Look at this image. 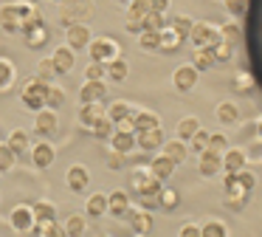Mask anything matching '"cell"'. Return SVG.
<instances>
[{
    "label": "cell",
    "mask_w": 262,
    "mask_h": 237,
    "mask_svg": "<svg viewBox=\"0 0 262 237\" xmlns=\"http://www.w3.org/2000/svg\"><path fill=\"white\" fill-rule=\"evenodd\" d=\"M65 231H68V237H82L85 234V218H82V214H68Z\"/></svg>",
    "instance_id": "37"
},
{
    "label": "cell",
    "mask_w": 262,
    "mask_h": 237,
    "mask_svg": "<svg viewBox=\"0 0 262 237\" xmlns=\"http://www.w3.org/2000/svg\"><path fill=\"white\" fill-rule=\"evenodd\" d=\"M198 130H200V122L194 116H186V118H181V122H178V139L186 141V139H192Z\"/></svg>",
    "instance_id": "30"
},
{
    "label": "cell",
    "mask_w": 262,
    "mask_h": 237,
    "mask_svg": "<svg viewBox=\"0 0 262 237\" xmlns=\"http://www.w3.org/2000/svg\"><path fill=\"white\" fill-rule=\"evenodd\" d=\"M102 116H104V110H102L99 102H93V105H82V110H79V122L85 124V127H93Z\"/></svg>",
    "instance_id": "26"
},
{
    "label": "cell",
    "mask_w": 262,
    "mask_h": 237,
    "mask_svg": "<svg viewBox=\"0 0 262 237\" xmlns=\"http://www.w3.org/2000/svg\"><path fill=\"white\" fill-rule=\"evenodd\" d=\"M226 6L234 11V14H245V9H248V0H226Z\"/></svg>",
    "instance_id": "54"
},
{
    "label": "cell",
    "mask_w": 262,
    "mask_h": 237,
    "mask_svg": "<svg viewBox=\"0 0 262 237\" xmlns=\"http://www.w3.org/2000/svg\"><path fill=\"white\" fill-rule=\"evenodd\" d=\"M127 73H130V68H127V62H124V60H113V62H107V76L113 79V82H124Z\"/></svg>",
    "instance_id": "35"
},
{
    "label": "cell",
    "mask_w": 262,
    "mask_h": 237,
    "mask_svg": "<svg viewBox=\"0 0 262 237\" xmlns=\"http://www.w3.org/2000/svg\"><path fill=\"white\" fill-rule=\"evenodd\" d=\"M149 175V169H136V172H133V178H130V186L133 189H138V186L144 184V178H147Z\"/></svg>",
    "instance_id": "55"
},
{
    "label": "cell",
    "mask_w": 262,
    "mask_h": 237,
    "mask_svg": "<svg viewBox=\"0 0 262 237\" xmlns=\"http://www.w3.org/2000/svg\"><path fill=\"white\" fill-rule=\"evenodd\" d=\"M234 178H237V184L243 186V189H254L256 186V178H254V172H248V169H239V172H234Z\"/></svg>",
    "instance_id": "48"
},
{
    "label": "cell",
    "mask_w": 262,
    "mask_h": 237,
    "mask_svg": "<svg viewBox=\"0 0 262 237\" xmlns=\"http://www.w3.org/2000/svg\"><path fill=\"white\" fill-rule=\"evenodd\" d=\"M14 79V68L9 60H0V88H9Z\"/></svg>",
    "instance_id": "47"
},
{
    "label": "cell",
    "mask_w": 262,
    "mask_h": 237,
    "mask_svg": "<svg viewBox=\"0 0 262 237\" xmlns=\"http://www.w3.org/2000/svg\"><path fill=\"white\" fill-rule=\"evenodd\" d=\"M256 133H259V139H262V118L256 122Z\"/></svg>",
    "instance_id": "59"
},
{
    "label": "cell",
    "mask_w": 262,
    "mask_h": 237,
    "mask_svg": "<svg viewBox=\"0 0 262 237\" xmlns=\"http://www.w3.org/2000/svg\"><path fill=\"white\" fill-rule=\"evenodd\" d=\"M65 181H68V189L71 192H85L88 184H91V172H88L82 164H74V167H68Z\"/></svg>",
    "instance_id": "7"
},
{
    "label": "cell",
    "mask_w": 262,
    "mask_h": 237,
    "mask_svg": "<svg viewBox=\"0 0 262 237\" xmlns=\"http://www.w3.org/2000/svg\"><path fill=\"white\" fill-rule=\"evenodd\" d=\"M62 102H65V93H62V90H59V88H51V90H48L46 107H51V110H57V107L62 105Z\"/></svg>",
    "instance_id": "52"
},
{
    "label": "cell",
    "mask_w": 262,
    "mask_h": 237,
    "mask_svg": "<svg viewBox=\"0 0 262 237\" xmlns=\"http://www.w3.org/2000/svg\"><path fill=\"white\" fill-rule=\"evenodd\" d=\"M31 234L34 237H68V231H65V226H59L57 220H51V223H34Z\"/></svg>",
    "instance_id": "22"
},
{
    "label": "cell",
    "mask_w": 262,
    "mask_h": 237,
    "mask_svg": "<svg viewBox=\"0 0 262 237\" xmlns=\"http://www.w3.org/2000/svg\"><path fill=\"white\" fill-rule=\"evenodd\" d=\"M9 223H12L14 231H31L34 229V212H31V206H17L12 212V218H9Z\"/></svg>",
    "instance_id": "9"
},
{
    "label": "cell",
    "mask_w": 262,
    "mask_h": 237,
    "mask_svg": "<svg viewBox=\"0 0 262 237\" xmlns=\"http://www.w3.org/2000/svg\"><path fill=\"white\" fill-rule=\"evenodd\" d=\"M226 192H228V195H226V203H228L231 209H243V203L248 201V189H243V186L237 184V178H234V184L226 186Z\"/></svg>",
    "instance_id": "21"
},
{
    "label": "cell",
    "mask_w": 262,
    "mask_h": 237,
    "mask_svg": "<svg viewBox=\"0 0 262 237\" xmlns=\"http://www.w3.org/2000/svg\"><path fill=\"white\" fill-rule=\"evenodd\" d=\"M110 139H113V150L121 152V155H124V152H130L133 147H136V133H121V130H116Z\"/></svg>",
    "instance_id": "27"
},
{
    "label": "cell",
    "mask_w": 262,
    "mask_h": 237,
    "mask_svg": "<svg viewBox=\"0 0 262 237\" xmlns=\"http://www.w3.org/2000/svg\"><path fill=\"white\" fill-rule=\"evenodd\" d=\"M138 43H141L144 51H158L161 48V40L155 31H141V40H138Z\"/></svg>",
    "instance_id": "46"
},
{
    "label": "cell",
    "mask_w": 262,
    "mask_h": 237,
    "mask_svg": "<svg viewBox=\"0 0 262 237\" xmlns=\"http://www.w3.org/2000/svg\"><path fill=\"white\" fill-rule=\"evenodd\" d=\"M130 218H133V226H136V231H138V234H147V231H149V226H152V218H149L147 212H133Z\"/></svg>",
    "instance_id": "41"
},
{
    "label": "cell",
    "mask_w": 262,
    "mask_h": 237,
    "mask_svg": "<svg viewBox=\"0 0 262 237\" xmlns=\"http://www.w3.org/2000/svg\"><path fill=\"white\" fill-rule=\"evenodd\" d=\"M189 40L194 43V48H211L214 43H220V28H214L211 23H194Z\"/></svg>",
    "instance_id": "5"
},
{
    "label": "cell",
    "mask_w": 262,
    "mask_h": 237,
    "mask_svg": "<svg viewBox=\"0 0 262 237\" xmlns=\"http://www.w3.org/2000/svg\"><path fill=\"white\" fill-rule=\"evenodd\" d=\"M189 141H192V150L194 152H203L206 147H209V133H206V130H198Z\"/></svg>",
    "instance_id": "50"
},
{
    "label": "cell",
    "mask_w": 262,
    "mask_h": 237,
    "mask_svg": "<svg viewBox=\"0 0 262 237\" xmlns=\"http://www.w3.org/2000/svg\"><path fill=\"white\" fill-rule=\"evenodd\" d=\"M107 212L116 214V218H121V214L130 212V198H127L124 189H116L107 195Z\"/></svg>",
    "instance_id": "15"
},
{
    "label": "cell",
    "mask_w": 262,
    "mask_h": 237,
    "mask_svg": "<svg viewBox=\"0 0 262 237\" xmlns=\"http://www.w3.org/2000/svg\"><path fill=\"white\" fill-rule=\"evenodd\" d=\"M158 206H164V209H175V206H178V192H175V189H161Z\"/></svg>",
    "instance_id": "49"
},
{
    "label": "cell",
    "mask_w": 262,
    "mask_h": 237,
    "mask_svg": "<svg viewBox=\"0 0 262 237\" xmlns=\"http://www.w3.org/2000/svg\"><path fill=\"white\" fill-rule=\"evenodd\" d=\"M198 169L209 178V175H217L223 169V155H217V152L211 150H203L200 152V161H198Z\"/></svg>",
    "instance_id": "13"
},
{
    "label": "cell",
    "mask_w": 262,
    "mask_h": 237,
    "mask_svg": "<svg viewBox=\"0 0 262 237\" xmlns=\"http://www.w3.org/2000/svg\"><path fill=\"white\" fill-rule=\"evenodd\" d=\"M6 144L12 147L14 155H20L23 150H29V133H26V130H12V135H9Z\"/></svg>",
    "instance_id": "31"
},
{
    "label": "cell",
    "mask_w": 262,
    "mask_h": 237,
    "mask_svg": "<svg viewBox=\"0 0 262 237\" xmlns=\"http://www.w3.org/2000/svg\"><path fill=\"white\" fill-rule=\"evenodd\" d=\"M166 28V17L161 14V11H149L147 17H144V31H155L161 34Z\"/></svg>",
    "instance_id": "33"
},
{
    "label": "cell",
    "mask_w": 262,
    "mask_h": 237,
    "mask_svg": "<svg viewBox=\"0 0 262 237\" xmlns=\"http://www.w3.org/2000/svg\"><path fill=\"white\" fill-rule=\"evenodd\" d=\"M136 144L141 147V150H158V147H164V133H161V127L136 133Z\"/></svg>",
    "instance_id": "14"
},
{
    "label": "cell",
    "mask_w": 262,
    "mask_h": 237,
    "mask_svg": "<svg viewBox=\"0 0 262 237\" xmlns=\"http://www.w3.org/2000/svg\"><path fill=\"white\" fill-rule=\"evenodd\" d=\"M57 124H59L57 110H51V107H42V110H37L34 130H37L40 135H51V133H57Z\"/></svg>",
    "instance_id": "6"
},
{
    "label": "cell",
    "mask_w": 262,
    "mask_h": 237,
    "mask_svg": "<svg viewBox=\"0 0 262 237\" xmlns=\"http://www.w3.org/2000/svg\"><path fill=\"white\" fill-rule=\"evenodd\" d=\"M14 152H12V147L9 144H0V172H6V169H12L14 167Z\"/></svg>",
    "instance_id": "44"
},
{
    "label": "cell",
    "mask_w": 262,
    "mask_h": 237,
    "mask_svg": "<svg viewBox=\"0 0 262 237\" xmlns=\"http://www.w3.org/2000/svg\"><path fill=\"white\" fill-rule=\"evenodd\" d=\"M237 116H239L237 105H231V102H220V105H217V122H220V124L237 122Z\"/></svg>",
    "instance_id": "32"
},
{
    "label": "cell",
    "mask_w": 262,
    "mask_h": 237,
    "mask_svg": "<svg viewBox=\"0 0 262 237\" xmlns=\"http://www.w3.org/2000/svg\"><path fill=\"white\" fill-rule=\"evenodd\" d=\"M186 152H189V147L183 144L181 139H175V141H164V152H161V155H166V158H169V161L178 167V164L186 161Z\"/></svg>",
    "instance_id": "18"
},
{
    "label": "cell",
    "mask_w": 262,
    "mask_h": 237,
    "mask_svg": "<svg viewBox=\"0 0 262 237\" xmlns=\"http://www.w3.org/2000/svg\"><path fill=\"white\" fill-rule=\"evenodd\" d=\"M31 212H34V223H51V220H57V206L51 201H37L31 206Z\"/></svg>",
    "instance_id": "20"
},
{
    "label": "cell",
    "mask_w": 262,
    "mask_h": 237,
    "mask_svg": "<svg viewBox=\"0 0 262 237\" xmlns=\"http://www.w3.org/2000/svg\"><path fill=\"white\" fill-rule=\"evenodd\" d=\"M91 130H93V135H96V139H110V135L116 133V130H113V122L107 118V113H104V116L99 118V122L93 124Z\"/></svg>",
    "instance_id": "39"
},
{
    "label": "cell",
    "mask_w": 262,
    "mask_h": 237,
    "mask_svg": "<svg viewBox=\"0 0 262 237\" xmlns=\"http://www.w3.org/2000/svg\"><path fill=\"white\" fill-rule=\"evenodd\" d=\"M181 237H200V229L189 223V226H183V229H181Z\"/></svg>",
    "instance_id": "58"
},
{
    "label": "cell",
    "mask_w": 262,
    "mask_h": 237,
    "mask_svg": "<svg viewBox=\"0 0 262 237\" xmlns=\"http://www.w3.org/2000/svg\"><path fill=\"white\" fill-rule=\"evenodd\" d=\"M68 45L74 51L88 48V45H91V28H88L85 23H74V26H68Z\"/></svg>",
    "instance_id": "8"
},
{
    "label": "cell",
    "mask_w": 262,
    "mask_h": 237,
    "mask_svg": "<svg viewBox=\"0 0 262 237\" xmlns=\"http://www.w3.org/2000/svg\"><path fill=\"white\" fill-rule=\"evenodd\" d=\"M166 9H169V0H149V11H161L164 14Z\"/></svg>",
    "instance_id": "56"
},
{
    "label": "cell",
    "mask_w": 262,
    "mask_h": 237,
    "mask_svg": "<svg viewBox=\"0 0 262 237\" xmlns=\"http://www.w3.org/2000/svg\"><path fill=\"white\" fill-rule=\"evenodd\" d=\"M85 212H88V218H102V214L107 212V195H102V192L91 195L85 203Z\"/></svg>",
    "instance_id": "24"
},
{
    "label": "cell",
    "mask_w": 262,
    "mask_h": 237,
    "mask_svg": "<svg viewBox=\"0 0 262 237\" xmlns=\"http://www.w3.org/2000/svg\"><path fill=\"white\" fill-rule=\"evenodd\" d=\"M172 172H175V164H172L166 155H155L152 158V164H149V175H152V178H158L161 184H164L166 178H172Z\"/></svg>",
    "instance_id": "16"
},
{
    "label": "cell",
    "mask_w": 262,
    "mask_h": 237,
    "mask_svg": "<svg viewBox=\"0 0 262 237\" xmlns=\"http://www.w3.org/2000/svg\"><path fill=\"white\" fill-rule=\"evenodd\" d=\"M211 51H214V60L217 62H228V60H231V54H234V45H228V43H223V40H220V43L211 45Z\"/></svg>",
    "instance_id": "43"
},
{
    "label": "cell",
    "mask_w": 262,
    "mask_h": 237,
    "mask_svg": "<svg viewBox=\"0 0 262 237\" xmlns=\"http://www.w3.org/2000/svg\"><path fill=\"white\" fill-rule=\"evenodd\" d=\"M0 26H3V31H9V34H14V31L23 28V20H20L17 6H14V3H9V6L0 9Z\"/></svg>",
    "instance_id": "12"
},
{
    "label": "cell",
    "mask_w": 262,
    "mask_h": 237,
    "mask_svg": "<svg viewBox=\"0 0 262 237\" xmlns=\"http://www.w3.org/2000/svg\"><path fill=\"white\" fill-rule=\"evenodd\" d=\"M206 150H211V152H217V155H223V152L228 150L226 135H209V147H206Z\"/></svg>",
    "instance_id": "51"
},
{
    "label": "cell",
    "mask_w": 262,
    "mask_h": 237,
    "mask_svg": "<svg viewBox=\"0 0 262 237\" xmlns=\"http://www.w3.org/2000/svg\"><path fill=\"white\" fill-rule=\"evenodd\" d=\"M223 167H226V172H239V169H245V152L243 150H226L223 152Z\"/></svg>",
    "instance_id": "23"
},
{
    "label": "cell",
    "mask_w": 262,
    "mask_h": 237,
    "mask_svg": "<svg viewBox=\"0 0 262 237\" xmlns=\"http://www.w3.org/2000/svg\"><path fill=\"white\" fill-rule=\"evenodd\" d=\"M20 31H23L29 48H40V45H46V40H48V28H46V23H42L40 14H34L31 20H26Z\"/></svg>",
    "instance_id": "3"
},
{
    "label": "cell",
    "mask_w": 262,
    "mask_h": 237,
    "mask_svg": "<svg viewBox=\"0 0 262 237\" xmlns=\"http://www.w3.org/2000/svg\"><path fill=\"white\" fill-rule=\"evenodd\" d=\"M93 17V3L91 0H62V11H59V20L62 26H74V23H82Z\"/></svg>",
    "instance_id": "2"
},
{
    "label": "cell",
    "mask_w": 262,
    "mask_h": 237,
    "mask_svg": "<svg viewBox=\"0 0 262 237\" xmlns=\"http://www.w3.org/2000/svg\"><path fill=\"white\" fill-rule=\"evenodd\" d=\"M251 85H254V82H251V76H248V73H239V76L234 79V88H237L239 93H245V90H251Z\"/></svg>",
    "instance_id": "53"
},
{
    "label": "cell",
    "mask_w": 262,
    "mask_h": 237,
    "mask_svg": "<svg viewBox=\"0 0 262 237\" xmlns=\"http://www.w3.org/2000/svg\"><path fill=\"white\" fill-rule=\"evenodd\" d=\"M31 158H34V164H37L40 169H46V167H51V164H54L57 152H54V147L48 144V141H40V144L31 150Z\"/></svg>",
    "instance_id": "19"
},
{
    "label": "cell",
    "mask_w": 262,
    "mask_h": 237,
    "mask_svg": "<svg viewBox=\"0 0 262 237\" xmlns=\"http://www.w3.org/2000/svg\"><path fill=\"white\" fill-rule=\"evenodd\" d=\"M121 161H124V158H121V152H116V150H113V155L107 158V167H110V169H119V167H121Z\"/></svg>",
    "instance_id": "57"
},
{
    "label": "cell",
    "mask_w": 262,
    "mask_h": 237,
    "mask_svg": "<svg viewBox=\"0 0 262 237\" xmlns=\"http://www.w3.org/2000/svg\"><path fill=\"white\" fill-rule=\"evenodd\" d=\"M158 40H161V51H175L178 45H181V37H178V34L172 31L169 26H166L164 31L158 34Z\"/></svg>",
    "instance_id": "38"
},
{
    "label": "cell",
    "mask_w": 262,
    "mask_h": 237,
    "mask_svg": "<svg viewBox=\"0 0 262 237\" xmlns=\"http://www.w3.org/2000/svg\"><path fill=\"white\" fill-rule=\"evenodd\" d=\"M220 40L228 45H237L239 40H243V28H239L237 23H226V26L220 28Z\"/></svg>",
    "instance_id": "34"
},
{
    "label": "cell",
    "mask_w": 262,
    "mask_h": 237,
    "mask_svg": "<svg viewBox=\"0 0 262 237\" xmlns=\"http://www.w3.org/2000/svg\"><path fill=\"white\" fill-rule=\"evenodd\" d=\"M127 116H133V110H130V105H127V102H113V105L107 107V118L113 124H119L121 118H127Z\"/></svg>",
    "instance_id": "36"
},
{
    "label": "cell",
    "mask_w": 262,
    "mask_h": 237,
    "mask_svg": "<svg viewBox=\"0 0 262 237\" xmlns=\"http://www.w3.org/2000/svg\"><path fill=\"white\" fill-rule=\"evenodd\" d=\"M133 118H136V133H144V130H152V127H161V118L155 116V113H133Z\"/></svg>",
    "instance_id": "28"
},
{
    "label": "cell",
    "mask_w": 262,
    "mask_h": 237,
    "mask_svg": "<svg viewBox=\"0 0 262 237\" xmlns=\"http://www.w3.org/2000/svg\"><path fill=\"white\" fill-rule=\"evenodd\" d=\"M200 237H226V226L217 223V220H209V223L200 229Z\"/></svg>",
    "instance_id": "45"
},
{
    "label": "cell",
    "mask_w": 262,
    "mask_h": 237,
    "mask_svg": "<svg viewBox=\"0 0 262 237\" xmlns=\"http://www.w3.org/2000/svg\"><path fill=\"white\" fill-rule=\"evenodd\" d=\"M104 76H107V65H102V62H91L85 68V82H99Z\"/></svg>",
    "instance_id": "40"
},
{
    "label": "cell",
    "mask_w": 262,
    "mask_h": 237,
    "mask_svg": "<svg viewBox=\"0 0 262 237\" xmlns=\"http://www.w3.org/2000/svg\"><path fill=\"white\" fill-rule=\"evenodd\" d=\"M172 82H175L178 90H192L194 82H198V71L192 65H181L175 71V76H172Z\"/></svg>",
    "instance_id": "17"
},
{
    "label": "cell",
    "mask_w": 262,
    "mask_h": 237,
    "mask_svg": "<svg viewBox=\"0 0 262 237\" xmlns=\"http://www.w3.org/2000/svg\"><path fill=\"white\" fill-rule=\"evenodd\" d=\"M104 93H107V85H104V79H99V82H85L79 90V102L82 105H93V102L104 99Z\"/></svg>",
    "instance_id": "10"
},
{
    "label": "cell",
    "mask_w": 262,
    "mask_h": 237,
    "mask_svg": "<svg viewBox=\"0 0 262 237\" xmlns=\"http://www.w3.org/2000/svg\"><path fill=\"white\" fill-rule=\"evenodd\" d=\"M48 90H51V85L42 82L40 76L29 79V82L23 85V105L29 107V110H42V107H46V99H48Z\"/></svg>",
    "instance_id": "1"
},
{
    "label": "cell",
    "mask_w": 262,
    "mask_h": 237,
    "mask_svg": "<svg viewBox=\"0 0 262 237\" xmlns=\"http://www.w3.org/2000/svg\"><path fill=\"white\" fill-rule=\"evenodd\" d=\"M211 65H217L214 51H211V48H198V51H194V56H192V68H194V71H209Z\"/></svg>",
    "instance_id": "25"
},
{
    "label": "cell",
    "mask_w": 262,
    "mask_h": 237,
    "mask_svg": "<svg viewBox=\"0 0 262 237\" xmlns=\"http://www.w3.org/2000/svg\"><path fill=\"white\" fill-rule=\"evenodd\" d=\"M192 17H186V14H178V17H172V23H169V28L178 34L181 40H189V34H192Z\"/></svg>",
    "instance_id": "29"
},
{
    "label": "cell",
    "mask_w": 262,
    "mask_h": 237,
    "mask_svg": "<svg viewBox=\"0 0 262 237\" xmlns=\"http://www.w3.org/2000/svg\"><path fill=\"white\" fill-rule=\"evenodd\" d=\"M37 76L42 79V82H51L54 76H57V68H54L51 60H40L37 62Z\"/></svg>",
    "instance_id": "42"
},
{
    "label": "cell",
    "mask_w": 262,
    "mask_h": 237,
    "mask_svg": "<svg viewBox=\"0 0 262 237\" xmlns=\"http://www.w3.org/2000/svg\"><path fill=\"white\" fill-rule=\"evenodd\" d=\"M91 60L93 62H102V65H107V62L119 60V45H116V40L110 37H99V40H91Z\"/></svg>",
    "instance_id": "4"
},
{
    "label": "cell",
    "mask_w": 262,
    "mask_h": 237,
    "mask_svg": "<svg viewBox=\"0 0 262 237\" xmlns=\"http://www.w3.org/2000/svg\"><path fill=\"white\" fill-rule=\"evenodd\" d=\"M51 62H54V68H57V76H59V73H68L71 68H74V62H76L74 48H71V45H59V48L54 51Z\"/></svg>",
    "instance_id": "11"
},
{
    "label": "cell",
    "mask_w": 262,
    "mask_h": 237,
    "mask_svg": "<svg viewBox=\"0 0 262 237\" xmlns=\"http://www.w3.org/2000/svg\"><path fill=\"white\" fill-rule=\"evenodd\" d=\"M119 3H130V0H119Z\"/></svg>",
    "instance_id": "60"
}]
</instances>
